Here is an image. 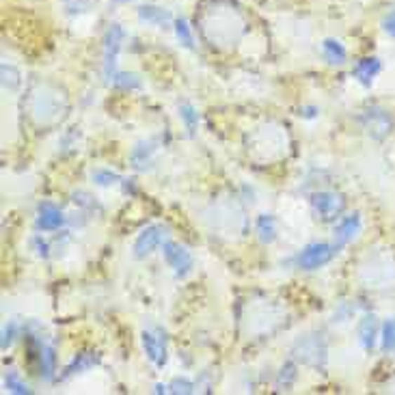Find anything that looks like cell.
I'll return each mask as SVG.
<instances>
[{
    "label": "cell",
    "instance_id": "1",
    "mask_svg": "<svg viewBox=\"0 0 395 395\" xmlns=\"http://www.w3.org/2000/svg\"><path fill=\"white\" fill-rule=\"evenodd\" d=\"M126 41V31L119 24H112L104 37V76L108 82L117 76V56Z\"/></svg>",
    "mask_w": 395,
    "mask_h": 395
},
{
    "label": "cell",
    "instance_id": "2",
    "mask_svg": "<svg viewBox=\"0 0 395 395\" xmlns=\"http://www.w3.org/2000/svg\"><path fill=\"white\" fill-rule=\"evenodd\" d=\"M335 255V248L330 244H309L300 255H298V266L302 270H318L322 266H326Z\"/></svg>",
    "mask_w": 395,
    "mask_h": 395
},
{
    "label": "cell",
    "instance_id": "3",
    "mask_svg": "<svg viewBox=\"0 0 395 395\" xmlns=\"http://www.w3.org/2000/svg\"><path fill=\"white\" fill-rule=\"evenodd\" d=\"M164 238H166V227H162V225H152V227L143 229L134 242V257L138 260L147 257L149 253H154L164 242Z\"/></svg>",
    "mask_w": 395,
    "mask_h": 395
},
{
    "label": "cell",
    "instance_id": "4",
    "mask_svg": "<svg viewBox=\"0 0 395 395\" xmlns=\"http://www.w3.org/2000/svg\"><path fill=\"white\" fill-rule=\"evenodd\" d=\"M162 253H164L166 264L178 272V276H184V274L190 272V268H192V255H190V253L184 246H180L178 242L166 240L162 244Z\"/></svg>",
    "mask_w": 395,
    "mask_h": 395
},
{
    "label": "cell",
    "instance_id": "5",
    "mask_svg": "<svg viewBox=\"0 0 395 395\" xmlns=\"http://www.w3.org/2000/svg\"><path fill=\"white\" fill-rule=\"evenodd\" d=\"M314 210L324 218V220H330V218H337L344 210V199L342 194H335V192H316L314 194Z\"/></svg>",
    "mask_w": 395,
    "mask_h": 395
},
{
    "label": "cell",
    "instance_id": "6",
    "mask_svg": "<svg viewBox=\"0 0 395 395\" xmlns=\"http://www.w3.org/2000/svg\"><path fill=\"white\" fill-rule=\"evenodd\" d=\"M65 222L63 212L50 201H43L37 210V229L41 232H56L61 229Z\"/></svg>",
    "mask_w": 395,
    "mask_h": 395
},
{
    "label": "cell",
    "instance_id": "7",
    "mask_svg": "<svg viewBox=\"0 0 395 395\" xmlns=\"http://www.w3.org/2000/svg\"><path fill=\"white\" fill-rule=\"evenodd\" d=\"M363 121H365V128H368V132H372L376 138L387 136V134L391 132V128H393V119H391V115H387L384 110H378V108L365 110Z\"/></svg>",
    "mask_w": 395,
    "mask_h": 395
},
{
    "label": "cell",
    "instance_id": "8",
    "mask_svg": "<svg viewBox=\"0 0 395 395\" xmlns=\"http://www.w3.org/2000/svg\"><path fill=\"white\" fill-rule=\"evenodd\" d=\"M380 69H382V63L376 59V56H368V59H363V61H359V63L354 65L352 74H354V78H356L361 84L370 87V84L374 82V78L380 74Z\"/></svg>",
    "mask_w": 395,
    "mask_h": 395
},
{
    "label": "cell",
    "instance_id": "9",
    "mask_svg": "<svg viewBox=\"0 0 395 395\" xmlns=\"http://www.w3.org/2000/svg\"><path fill=\"white\" fill-rule=\"evenodd\" d=\"M359 232H361V216L359 214L346 216L335 227V240H337V244H348L352 238H356Z\"/></svg>",
    "mask_w": 395,
    "mask_h": 395
},
{
    "label": "cell",
    "instance_id": "10",
    "mask_svg": "<svg viewBox=\"0 0 395 395\" xmlns=\"http://www.w3.org/2000/svg\"><path fill=\"white\" fill-rule=\"evenodd\" d=\"M138 20L145 22V24H154V26H168L173 20V15L168 13L166 9L162 7H156V5H145L138 9Z\"/></svg>",
    "mask_w": 395,
    "mask_h": 395
},
{
    "label": "cell",
    "instance_id": "11",
    "mask_svg": "<svg viewBox=\"0 0 395 395\" xmlns=\"http://www.w3.org/2000/svg\"><path fill=\"white\" fill-rule=\"evenodd\" d=\"M143 348H145V354L152 363H156L158 368L166 363V350H164V344L162 340H158L156 335L152 333H143Z\"/></svg>",
    "mask_w": 395,
    "mask_h": 395
},
{
    "label": "cell",
    "instance_id": "12",
    "mask_svg": "<svg viewBox=\"0 0 395 395\" xmlns=\"http://www.w3.org/2000/svg\"><path fill=\"white\" fill-rule=\"evenodd\" d=\"M322 54H324V59L328 61V63H333V65H342V63H346V59H348V52H346V48L337 41V39H326L324 43H322Z\"/></svg>",
    "mask_w": 395,
    "mask_h": 395
},
{
    "label": "cell",
    "instance_id": "13",
    "mask_svg": "<svg viewBox=\"0 0 395 395\" xmlns=\"http://www.w3.org/2000/svg\"><path fill=\"white\" fill-rule=\"evenodd\" d=\"M39 370L43 380H52L56 372V354L52 346H39Z\"/></svg>",
    "mask_w": 395,
    "mask_h": 395
},
{
    "label": "cell",
    "instance_id": "14",
    "mask_svg": "<svg viewBox=\"0 0 395 395\" xmlns=\"http://www.w3.org/2000/svg\"><path fill=\"white\" fill-rule=\"evenodd\" d=\"M376 318L370 316V318H365L361 322V328H359V335H361V344L365 350H372L374 344H376Z\"/></svg>",
    "mask_w": 395,
    "mask_h": 395
},
{
    "label": "cell",
    "instance_id": "15",
    "mask_svg": "<svg viewBox=\"0 0 395 395\" xmlns=\"http://www.w3.org/2000/svg\"><path fill=\"white\" fill-rule=\"evenodd\" d=\"M257 234H260V240L266 242V244L276 240V220H274V216L264 214V216L257 218Z\"/></svg>",
    "mask_w": 395,
    "mask_h": 395
},
{
    "label": "cell",
    "instance_id": "16",
    "mask_svg": "<svg viewBox=\"0 0 395 395\" xmlns=\"http://www.w3.org/2000/svg\"><path fill=\"white\" fill-rule=\"evenodd\" d=\"M98 363V356H93V354H78L74 361H72V365H67L65 368V374H63V378H69V376H74V374H80V372H84V370H89V368H93V365Z\"/></svg>",
    "mask_w": 395,
    "mask_h": 395
},
{
    "label": "cell",
    "instance_id": "17",
    "mask_svg": "<svg viewBox=\"0 0 395 395\" xmlns=\"http://www.w3.org/2000/svg\"><path fill=\"white\" fill-rule=\"evenodd\" d=\"M112 84H115L117 89H123V91H132V89H140L143 87V82H140V78L132 72H117V76L112 78Z\"/></svg>",
    "mask_w": 395,
    "mask_h": 395
},
{
    "label": "cell",
    "instance_id": "18",
    "mask_svg": "<svg viewBox=\"0 0 395 395\" xmlns=\"http://www.w3.org/2000/svg\"><path fill=\"white\" fill-rule=\"evenodd\" d=\"M3 384H5V389H7L9 393H15V395H28V393H31V387H28V384L18 376V372H13V370L5 374Z\"/></svg>",
    "mask_w": 395,
    "mask_h": 395
},
{
    "label": "cell",
    "instance_id": "19",
    "mask_svg": "<svg viewBox=\"0 0 395 395\" xmlns=\"http://www.w3.org/2000/svg\"><path fill=\"white\" fill-rule=\"evenodd\" d=\"M180 117L184 119V123H186L188 132H190V134H194V132H196V128H199V115H196V110H194L190 104H182V106H180Z\"/></svg>",
    "mask_w": 395,
    "mask_h": 395
},
{
    "label": "cell",
    "instance_id": "20",
    "mask_svg": "<svg viewBox=\"0 0 395 395\" xmlns=\"http://www.w3.org/2000/svg\"><path fill=\"white\" fill-rule=\"evenodd\" d=\"M91 178L98 186H112V184L121 182V178L115 171H110V168H98V171L91 173Z\"/></svg>",
    "mask_w": 395,
    "mask_h": 395
},
{
    "label": "cell",
    "instance_id": "21",
    "mask_svg": "<svg viewBox=\"0 0 395 395\" xmlns=\"http://www.w3.org/2000/svg\"><path fill=\"white\" fill-rule=\"evenodd\" d=\"M382 350L384 352L395 350V318L387 320L382 326Z\"/></svg>",
    "mask_w": 395,
    "mask_h": 395
},
{
    "label": "cell",
    "instance_id": "22",
    "mask_svg": "<svg viewBox=\"0 0 395 395\" xmlns=\"http://www.w3.org/2000/svg\"><path fill=\"white\" fill-rule=\"evenodd\" d=\"M154 149H156V147H152L149 143L138 145V147L132 152V164H134V168H145V162H149V154H152Z\"/></svg>",
    "mask_w": 395,
    "mask_h": 395
},
{
    "label": "cell",
    "instance_id": "23",
    "mask_svg": "<svg viewBox=\"0 0 395 395\" xmlns=\"http://www.w3.org/2000/svg\"><path fill=\"white\" fill-rule=\"evenodd\" d=\"M175 35H178V39H180L182 46L194 48V37H192V33H190V26H188L186 20H178V22H175Z\"/></svg>",
    "mask_w": 395,
    "mask_h": 395
},
{
    "label": "cell",
    "instance_id": "24",
    "mask_svg": "<svg viewBox=\"0 0 395 395\" xmlns=\"http://www.w3.org/2000/svg\"><path fill=\"white\" fill-rule=\"evenodd\" d=\"M95 3V0H65V7L69 13H82L91 9V5Z\"/></svg>",
    "mask_w": 395,
    "mask_h": 395
},
{
    "label": "cell",
    "instance_id": "25",
    "mask_svg": "<svg viewBox=\"0 0 395 395\" xmlns=\"http://www.w3.org/2000/svg\"><path fill=\"white\" fill-rule=\"evenodd\" d=\"M15 335H18V324L15 322H7L5 328H3V350H7L13 344Z\"/></svg>",
    "mask_w": 395,
    "mask_h": 395
},
{
    "label": "cell",
    "instance_id": "26",
    "mask_svg": "<svg viewBox=\"0 0 395 395\" xmlns=\"http://www.w3.org/2000/svg\"><path fill=\"white\" fill-rule=\"evenodd\" d=\"M168 389H171V393H192L194 384L190 380H186V378H175Z\"/></svg>",
    "mask_w": 395,
    "mask_h": 395
},
{
    "label": "cell",
    "instance_id": "27",
    "mask_svg": "<svg viewBox=\"0 0 395 395\" xmlns=\"http://www.w3.org/2000/svg\"><path fill=\"white\" fill-rule=\"evenodd\" d=\"M382 31L391 37H395V11H391L384 20H382Z\"/></svg>",
    "mask_w": 395,
    "mask_h": 395
},
{
    "label": "cell",
    "instance_id": "28",
    "mask_svg": "<svg viewBox=\"0 0 395 395\" xmlns=\"http://www.w3.org/2000/svg\"><path fill=\"white\" fill-rule=\"evenodd\" d=\"M156 393H166L168 391V387L166 384H156V389H154Z\"/></svg>",
    "mask_w": 395,
    "mask_h": 395
},
{
    "label": "cell",
    "instance_id": "29",
    "mask_svg": "<svg viewBox=\"0 0 395 395\" xmlns=\"http://www.w3.org/2000/svg\"><path fill=\"white\" fill-rule=\"evenodd\" d=\"M117 3H130V0H117Z\"/></svg>",
    "mask_w": 395,
    "mask_h": 395
}]
</instances>
